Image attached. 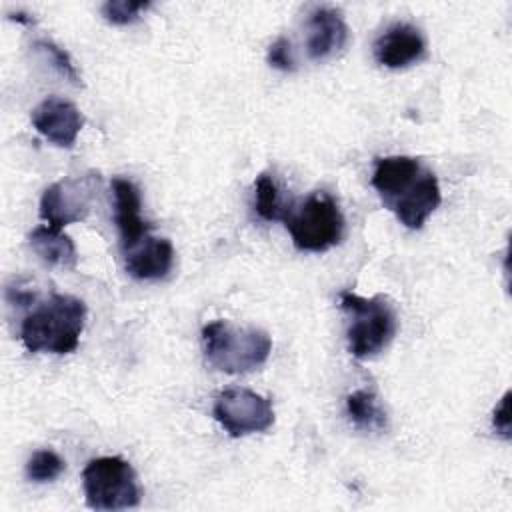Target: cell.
<instances>
[{
    "label": "cell",
    "mask_w": 512,
    "mask_h": 512,
    "mask_svg": "<svg viewBox=\"0 0 512 512\" xmlns=\"http://www.w3.org/2000/svg\"><path fill=\"white\" fill-rule=\"evenodd\" d=\"M86 504L92 510H126L140 504L134 468L120 456H100L82 470Z\"/></svg>",
    "instance_id": "cell-5"
},
{
    "label": "cell",
    "mask_w": 512,
    "mask_h": 512,
    "mask_svg": "<svg viewBox=\"0 0 512 512\" xmlns=\"http://www.w3.org/2000/svg\"><path fill=\"white\" fill-rule=\"evenodd\" d=\"M84 322V300L70 294H52L24 316L20 338L28 352L70 354L78 348Z\"/></svg>",
    "instance_id": "cell-1"
},
{
    "label": "cell",
    "mask_w": 512,
    "mask_h": 512,
    "mask_svg": "<svg viewBox=\"0 0 512 512\" xmlns=\"http://www.w3.org/2000/svg\"><path fill=\"white\" fill-rule=\"evenodd\" d=\"M98 186V172L62 178L50 184L40 198V218L46 222V226H52L56 230L86 220L92 210Z\"/></svg>",
    "instance_id": "cell-6"
},
{
    "label": "cell",
    "mask_w": 512,
    "mask_h": 512,
    "mask_svg": "<svg viewBox=\"0 0 512 512\" xmlns=\"http://www.w3.org/2000/svg\"><path fill=\"white\" fill-rule=\"evenodd\" d=\"M284 226L292 244L302 252H326L344 238V214L328 192H312L300 204L288 208Z\"/></svg>",
    "instance_id": "cell-4"
},
{
    "label": "cell",
    "mask_w": 512,
    "mask_h": 512,
    "mask_svg": "<svg viewBox=\"0 0 512 512\" xmlns=\"http://www.w3.org/2000/svg\"><path fill=\"white\" fill-rule=\"evenodd\" d=\"M32 48H34V52L42 54V56L46 58V62L52 64V68H54L62 78H66L70 84H74V86H80V84H82L80 74H78V70H76V66H74L70 54H68L62 46H58L56 42H52V40H48V38H38V40H34Z\"/></svg>",
    "instance_id": "cell-18"
},
{
    "label": "cell",
    "mask_w": 512,
    "mask_h": 512,
    "mask_svg": "<svg viewBox=\"0 0 512 512\" xmlns=\"http://www.w3.org/2000/svg\"><path fill=\"white\" fill-rule=\"evenodd\" d=\"M508 406H510V392H506L500 398L498 406L494 408V416H492V426L498 434H502L504 440L510 438V408Z\"/></svg>",
    "instance_id": "cell-22"
},
{
    "label": "cell",
    "mask_w": 512,
    "mask_h": 512,
    "mask_svg": "<svg viewBox=\"0 0 512 512\" xmlns=\"http://www.w3.org/2000/svg\"><path fill=\"white\" fill-rule=\"evenodd\" d=\"M350 38L348 24L340 10L316 6L306 18V54L310 60L322 62L340 54Z\"/></svg>",
    "instance_id": "cell-9"
},
{
    "label": "cell",
    "mask_w": 512,
    "mask_h": 512,
    "mask_svg": "<svg viewBox=\"0 0 512 512\" xmlns=\"http://www.w3.org/2000/svg\"><path fill=\"white\" fill-rule=\"evenodd\" d=\"M212 416L232 438L264 432L274 424L270 400L248 388L222 390L214 400Z\"/></svg>",
    "instance_id": "cell-7"
},
{
    "label": "cell",
    "mask_w": 512,
    "mask_h": 512,
    "mask_svg": "<svg viewBox=\"0 0 512 512\" xmlns=\"http://www.w3.org/2000/svg\"><path fill=\"white\" fill-rule=\"evenodd\" d=\"M372 50L380 66L400 70L420 62L426 56V38L414 24L394 22L374 40Z\"/></svg>",
    "instance_id": "cell-8"
},
{
    "label": "cell",
    "mask_w": 512,
    "mask_h": 512,
    "mask_svg": "<svg viewBox=\"0 0 512 512\" xmlns=\"http://www.w3.org/2000/svg\"><path fill=\"white\" fill-rule=\"evenodd\" d=\"M84 118L80 110L64 98L48 96L32 110V126L52 144L60 148H72Z\"/></svg>",
    "instance_id": "cell-10"
},
{
    "label": "cell",
    "mask_w": 512,
    "mask_h": 512,
    "mask_svg": "<svg viewBox=\"0 0 512 512\" xmlns=\"http://www.w3.org/2000/svg\"><path fill=\"white\" fill-rule=\"evenodd\" d=\"M122 254L126 272L136 280H160L174 264V248L168 238L148 236Z\"/></svg>",
    "instance_id": "cell-14"
},
{
    "label": "cell",
    "mask_w": 512,
    "mask_h": 512,
    "mask_svg": "<svg viewBox=\"0 0 512 512\" xmlns=\"http://www.w3.org/2000/svg\"><path fill=\"white\" fill-rule=\"evenodd\" d=\"M440 202L442 192L438 178L434 176V172L426 168L412 186V190L404 194L400 200H396L390 210L408 230H420L432 216V212L440 206Z\"/></svg>",
    "instance_id": "cell-13"
},
{
    "label": "cell",
    "mask_w": 512,
    "mask_h": 512,
    "mask_svg": "<svg viewBox=\"0 0 512 512\" xmlns=\"http://www.w3.org/2000/svg\"><path fill=\"white\" fill-rule=\"evenodd\" d=\"M28 244L32 252L48 266L74 268L78 262V252L70 236L52 226H38L28 234Z\"/></svg>",
    "instance_id": "cell-15"
},
{
    "label": "cell",
    "mask_w": 512,
    "mask_h": 512,
    "mask_svg": "<svg viewBox=\"0 0 512 512\" xmlns=\"http://www.w3.org/2000/svg\"><path fill=\"white\" fill-rule=\"evenodd\" d=\"M66 468V462L50 448L36 450L26 462V476L32 482L44 484L56 480Z\"/></svg>",
    "instance_id": "cell-19"
},
{
    "label": "cell",
    "mask_w": 512,
    "mask_h": 512,
    "mask_svg": "<svg viewBox=\"0 0 512 512\" xmlns=\"http://www.w3.org/2000/svg\"><path fill=\"white\" fill-rule=\"evenodd\" d=\"M152 6V2H132V0H108L102 4V16L106 22L116 24V26H124V24H132L136 22L148 8Z\"/></svg>",
    "instance_id": "cell-20"
},
{
    "label": "cell",
    "mask_w": 512,
    "mask_h": 512,
    "mask_svg": "<svg viewBox=\"0 0 512 512\" xmlns=\"http://www.w3.org/2000/svg\"><path fill=\"white\" fill-rule=\"evenodd\" d=\"M346 414L350 422L364 432H382L388 428V414L376 392L360 388L346 396Z\"/></svg>",
    "instance_id": "cell-16"
},
{
    "label": "cell",
    "mask_w": 512,
    "mask_h": 512,
    "mask_svg": "<svg viewBox=\"0 0 512 512\" xmlns=\"http://www.w3.org/2000/svg\"><path fill=\"white\" fill-rule=\"evenodd\" d=\"M114 222L120 234L122 252L134 248L150 236L152 226L142 218V200L138 186L128 178H112Z\"/></svg>",
    "instance_id": "cell-11"
},
{
    "label": "cell",
    "mask_w": 512,
    "mask_h": 512,
    "mask_svg": "<svg viewBox=\"0 0 512 512\" xmlns=\"http://www.w3.org/2000/svg\"><path fill=\"white\" fill-rule=\"evenodd\" d=\"M422 172L424 166L412 156H386L374 162L370 184L382 198L384 206L390 208L416 184Z\"/></svg>",
    "instance_id": "cell-12"
},
{
    "label": "cell",
    "mask_w": 512,
    "mask_h": 512,
    "mask_svg": "<svg viewBox=\"0 0 512 512\" xmlns=\"http://www.w3.org/2000/svg\"><path fill=\"white\" fill-rule=\"evenodd\" d=\"M292 202H286L278 182L268 174L262 172L254 182V210L262 220H284Z\"/></svg>",
    "instance_id": "cell-17"
},
{
    "label": "cell",
    "mask_w": 512,
    "mask_h": 512,
    "mask_svg": "<svg viewBox=\"0 0 512 512\" xmlns=\"http://www.w3.org/2000/svg\"><path fill=\"white\" fill-rule=\"evenodd\" d=\"M202 350L208 364L216 370L246 374L268 360L272 338L256 326H234L228 320H214L202 328Z\"/></svg>",
    "instance_id": "cell-2"
},
{
    "label": "cell",
    "mask_w": 512,
    "mask_h": 512,
    "mask_svg": "<svg viewBox=\"0 0 512 512\" xmlns=\"http://www.w3.org/2000/svg\"><path fill=\"white\" fill-rule=\"evenodd\" d=\"M268 64L276 70L282 72H294L296 70V60L292 52V44L286 36H278L270 46H268Z\"/></svg>",
    "instance_id": "cell-21"
},
{
    "label": "cell",
    "mask_w": 512,
    "mask_h": 512,
    "mask_svg": "<svg viewBox=\"0 0 512 512\" xmlns=\"http://www.w3.org/2000/svg\"><path fill=\"white\" fill-rule=\"evenodd\" d=\"M340 308L348 316V352L358 360L378 356L396 336L398 318L394 306L384 296L364 298L350 290L338 294Z\"/></svg>",
    "instance_id": "cell-3"
}]
</instances>
